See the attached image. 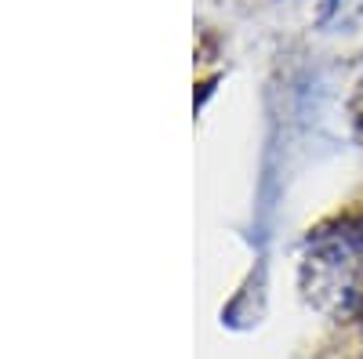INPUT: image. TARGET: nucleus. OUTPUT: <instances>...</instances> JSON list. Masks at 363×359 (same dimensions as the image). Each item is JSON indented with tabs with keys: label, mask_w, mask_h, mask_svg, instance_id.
Here are the masks:
<instances>
[{
	"label": "nucleus",
	"mask_w": 363,
	"mask_h": 359,
	"mask_svg": "<svg viewBox=\"0 0 363 359\" xmlns=\"http://www.w3.org/2000/svg\"><path fill=\"white\" fill-rule=\"evenodd\" d=\"M309 273H313L309 294H316L323 309L352 312L363 302V247L356 239L342 236L320 244L309 258Z\"/></svg>",
	"instance_id": "obj_1"
}]
</instances>
